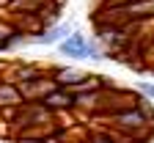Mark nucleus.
<instances>
[{
  "label": "nucleus",
  "instance_id": "obj_1",
  "mask_svg": "<svg viewBox=\"0 0 154 143\" xmlns=\"http://www.w3.org/2000/svg\"><path fill=\"white\" fill-rule=\"evenodd\" d=\"M102 14L96 17V22H113V25H124V28H138L140 22L154 17V0H132V3L121 6H110L99 8Z\"/></svg>",
  "mask_w": 154,
  "mask_h": 143
},
{
  "label": "nucleus",
  "instance_id": "obj_2",
  "mask_svg": "<svg viewBox=\"0 0 154 143\" xmlns=\"http://www.w3.org/2000/svg\"><path fill=\"white\" fill-rule=\"evenodd\" d=\"M42 105H44L50 113H55V116H58V113H72V110L77 107V96H74L72 91H66V88H58V85H55V88L42 99Z\"/></svg>",
  "mask_w": 154,
  "mask_h": 143
},
{
  "label": "nucleus",
  "instance_id": "obj_3",
  "mask_svg": "<svg viewBox=\"0 0 154 143\" xmlns=\"http://www.w3.org/2000/svg\"><path fill=\"white\" fill-rule=\"evenodd\" d=\"M50 77L55 80L58 88H66V91H77L85 80L91 77L88 72H80L74 66H58V69H50Z\"/></svg>",
  "mask_w": 154,
  "mask_h": 143
},
{
  "label": "nucleus",
  "instance_id": "obj_4",
  "mask_svg": "<svg viewBox=\"0 0 154 143\" xmlns=\"http://www.w3.org/2000/svg\"><path fill=\"white\" fill-rule=\"evenodd\" d=\"M55 0H11V17H42Z\"/></svg>",
  "mask_w": 154,
  "mask_h": 143
},
{
  "label": "nucleus",
  "instance_id": "obj_5",
  "mask_svg": "<svg viewBox=\"0 0 154 143\" xmlns=\"http://www.w3.org/2000/svg\"><path fill=\"white\" fill-rule=\"evenodd\" d=\"M25 99H22V91H19L17 83H8V80H0V113L6 110H14V107H22Z\"/></svg>",
  "mask_w": 154,
  "mask_h": 143
},
{
  "label": "nucleus",
  "instance_id": "obj_6",
  "mask_svg": "<svg viewBox=\"0 0 154 143\" xmlns=\"http://www.w3.org/2000/svg\"><path fill=\"white\" fill-rule=\"evenodd\" d=\"M88 39L83 36V33H72L69 39H63L61 44H58V50H61V55H66V58H88Z\"/></svg>",
  "mask_w": 154,
  "mask_h": 143
},
{
  "label": "nucleus",
  "instance_id": "obj_7",
  "mask_svg": "<svg viewBox=\"0 0 154 143\" xmlns=\"http://www.w3.org/2000/svg\"><path fill=\"white\" fill-rule=\"evenodd\" d=\"M52 88H55V80H52V77H44V80H36V83L19 85V91H22V99H25V102H42Z\"/></svg>",
  "mask_w": 154,
  "mask_h": 143
},
{
  "label": "nucleus",
  "instance_id": "obj_8",
  "mask_svg": "<svg viewBox=\"0 0 154 143\" xmlns=\"http://www.w3.org/2000/svg\"><path fill=\"white\" fill-rule=\"evenodd\" d=\"M72 33H74L72 25H55V28L38 33V36H30V42H33V44H61L63 39H69Z\"/></svg>",
  "mask_w": 154,
  "mask_h": 143
},
{
  "label": "nucleus",
  "instance_id": "obj_9",
  "mask_svg": "<svg viewBox=\"0 0 154 143\" xmlns=\"http://www.w3.org/2000/svg\"><path fill=\"white\" fill-rule=\"evenodd\" d=\"M14 33H17V28H14L11 22H0V50H8Z\"/></svg>",
  "mask_w": 154,
  "mask_h": 143
},
{
  "label": "nucleus",
  "instance_id": "obj_10",
  "mask_svg": "<svg viewBox=\"0 0 154 143\" xmlns=\"http://www.w3.org/2000/svg\"><path fill=\"white\" fill-rule=\"evenodd\" d=\"M85 143H116V140L110 138L107 129H91L88 138H85Z\"/></svg>",
  "mask_w": 154,
  "mask_h": 143
},
{
  "label": "nucleus",
  "instance_id": "obj_11",
  "mask_svg": "<svg viewBox=\"0 0 154 143\" xmlns=\"http://www.w3.org/2000/svg\"><path fill=\"white\" fill-rule=\"evenodd\" d=\"M138 94L151 102V99H154V83H140V85H138Z\"/></svg>",
  "mask_w": 154,
  "mask_h": 143
}]
</instances>
